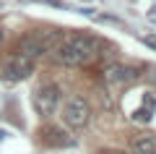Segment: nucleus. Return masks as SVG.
<instances>
[{"label": "nucleus", "instance_id": "1", "mask_svg": "<svg viewBox=\"0 0 156 154\" xmlns=\"http://www.w3.org/2000/svg\"><path fill=\"white\" fill-rule=\"evenodd\" d=\"M104 47V42L91 34H83V32H60L57 39L52 42L50 47V55L55 63L60 66H86L91 63L99 50Z\"/></svg>", "mask_w": 156, "mask_h": 154}, {"label": "nucleus", "instance_id": "2", "mask_svg": "<svg viewBox=\"0 0 156 154\" xmlns=\"http://www.w3.org/2000/svg\"><path fill=\"white\" fill-rule=\"evenodd\" d=\"M57 34L60 32H31V34H26V37H21L16 42V52L18 55L31 58V60H37L39 55L50 52V47H52V42L57 39Z\"/></svg>", "mask_w": 156, "mask_h": 154}, {"label": "nucleus", "instance_id": "3", "mask_svg": "<svg viewBox=\"0 0 156 154\" xmlns=\"http://www.w3.org/2000/svg\"><path fill=\"white\" fill-rule=\"evenodd\" d=\"M34 63H37V60H31V58H26V55L13 52V55L5 58V63L0 66V78H3V81H8V84H18V81H23V78L31 76Z\"/></svg>", "mask_w": 156, "mask_h": 154}, {"label": "nucleus", "instance_id": "4", "mask_svg": "<svg viewBox=\"0 0 156 154\" xmlns=\"http://www.w3.org/2000/svg\"><path fill=\"white\" fill-rule=\"evenodd\" d=\"M62 120L70 128H86L91 123V107L83 97H70L65 102V112H62Z\"/></svg>", "mask_w": 156, "mask_h": 154}, {"label": "nucleus", "instance_id": "5", "mask_svg": "<svg viewBox=\"0 0 156 154\" xmlns=\"http://www.w3.org/2000/svg\"><path fill=\"white\" fill-rule=\"evenodd\" d=\"M60 105V89L55 84H47V86H39L37 94H34V107H37L39 115H52Z\"/></svg>", "mask_w": 156, "mask_h": 154}, {"label": "nucleus", "instance_id": "6", "mask_svg": "<svg viewBox=\"0 0 156 154\" xmlns=\"http://www.w3.org/2000/svg\"><path fill=\"white\" fill-rule=\"evenodd\" d=\"M140 78V71L135 66H125V63H112L104 68V81L109 84H133Z\"/></svg>", "mask_w": 156, "mask_h": 154}, {"label": "nucleus", "instance_id": "7", "mask_svg": "<svg viewBox=\"0 0 156 154\" xmlns=\"http://www.w3.org/2000/svg\"><path fill=\"white\" fill-rule=\"evenodd\" d=\"M39 138L47 144V146H73L76 138H70V133H65L57 126H44L39 128Z\"/></svg>", "mask_w": 156, "mask_h": 154}, {"label": "nucleus", "instance_id": "8", "mask_svg": "<svg viewBox=\"0 0 156 154\" xmlns=\"http://www.w3.org/2000/svg\"><path fill=\"white\" fill-rule=\"evenodd\" d=\"M135 154H156V133H140L133 138Z\"/></svg>", "mask_w": 156, "mask_h": 154}, {"label": "nucleus", "instance_id": "9", "mask_svg": "<svg viewBox=\"0 0 156 154\" xmlns=\"http://www.w3.org/2000/svg\"><path fill=\"white\" fill-rule=\"evenodd\" d=\"M151 118H154V110H151V107H140V110H135L133 112V120H138V123H148Z\"/></svg>", "mask_w": 156, "mask_h": 154}, {"label": "nucleus", "instance_id": "10", "mask_svg": "<svg viewBox=\"0 0 156 154\" xmlns=\"http://www.w3.org/2000/svg\"><path fill=\"white\" fill-rule=\"evenodd\" d=\"M143 42L148 44V47H154V50H156V37H154V34H146V37H143Z\"/></svg>", "mask_w": 156, "mask_h": 154}, {"label": "nucleus", "instance_id": "11", "mask_svg": "<svg viewBox=\"0 0 156 154\" xmlns=\"http://www.w3.org/2000/svg\"><path fill=\"white\" fill-rule=\"evenodd\" d=\"M34 3H47V6H55V8H62V0H34Z\"/></svg>", "mask_w": 156, "mask_h": 154}, {"label": "nucleus", "instance_id": "12", "mask_svg": "<svg viewBox=\"0 0 156 154\" xmlns=\"http://www.w3.org/2000/svg\"><path fill=\"white\" fill-rule=\"evenodd\" d=\"M148 81H151V84H154V86H156V68H154V71L148 73Z\"/></svg>", "mask_w": 156, "mask_h": 154}, {"label": "nucleus", "instance_id": "13", "mask_svg": "<svg viewBox=\"0 0 156 154\" xmlns=\"http://www.w3.org/2000/svg\"><path fill=\"white\" fill-rule=\"evenodd\" d=\"M99 154H125V152H115V149H109V152H99Z\"/></svg>", "mask_w": 156, "mask_h": 154}, {"label": "nucleus", "instance_id": "14", "mask_svg": "<svg viewBox=\"0 0 156 154\" xmlns=\"http://www.w3.org/2000/svg\"><path fill=\"white\" fill-rule=\"evenodd\" d=\"M0 39H3V29H0Z\"/></svg>", "mask_w": 156, "mask_h": 154}]
</instances>
